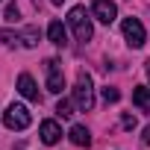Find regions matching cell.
I'll use <instances>...</instances> for the list:
<instances>
[{
  "label": "cell",
  "mask_w": 150,
  "mask_h": 150,
  "mask_svg": "<svg viewBox=\"0 0 150 150\" xmlns=\"http://www.w3.org/2000/svg\"><path fill=\"white\" fill-rule=\"evenodd\" d=\"M74 106L80 112H91L94 109V83L86 71L77 74V86H74Z\"/></svg>",
  "instance_id": "1"
},
{
  "label": "cell",
  "mask_w": 150,
  "mask_h": 150,
  "mask_svg": "<svg viewBox=\"0 0 150 150\" xmlns=\"http://www.w3.org/2000/svg\"><path fill=\"white\" fill-rule=\"evenodd\" d=\"M68 27L74 30V38L77 41H91V35H94V27H91V18L86 15V9L83 6H74L71 12H68Z\"/></svg>",
  "instance_id": "2"
},
{
  "label": "cell",
  "mask_w": 150,
  "mask_h": 150,
  "mask_svg": "<svg viewBox=\"0 0 150 150\" xmlns=\"http://www.w3.org/2000/svg\"><path fill=\"white\" fill-rule=\"evenodd\" d=\"M33 124V115L24 103H9L6 112H3V127L6 129H27Z\"/></svg>",
  "instance_id": "3"
},
{
  "label": "cell",
  "mask_w": 150,
  "mask_h": 150,
  "mask_svg": "<svg viewBox=\"0 0 150 150\" xmlns=\"http://www.w3.org/2000/svg\"><path fill=\"white\" fill-rule=\"evenodd\" d=\"M44 71H47V91L62 94V88H65V74H62V65H59L56 59H47V62H44Z\"/></svg>",
  "instance_id": "4"
},
{
  "label": "cell",
  "mask_w": 150,
  "mask_h": 150,
  "mask_svg": "<svg viewBox=\"0 0 150 150\" xmlns=\"http://www.w3.org/2000/svg\"><path fill=\"white\" fill-rule=\"evenodd\" d=\"M124 38H127V44L129 47H144V27H141V21L138 18H127L124 21Z\"/></svg>",
  "instance_id": "5"
},
{
  "label": "cell",
  "mask_w": 150,
  "mask_h": 150,
  "mask_svg": "<svg viewBox=\"0 0 150 150\" xmlns=\"http://www.w3.org/2000/svg\"><path fill=\"white\" fill-rule=\"evenodd\" d=\"M91 15L97 21H103V24H112L118 18V6L112 3V0H94L91 3Z\"/></svg>",
  "instance_id": "6"
},
{
  "label": "cell",
  "mask_w": 150,
  "mask_h": 150,
  "mask_svg": "<svg viewBox=\"0 0 150 150\" xmlns=\"http://www.w3.org/2000/svg\"><path fill=\"white\" fill-rule=\"evenodd\" d=\"M18 91H21L27 100H33V103H41V94H38V88H35V80L30 77V74H21V77H18Z\"/></svg>",
  "instance_id": "7"
},
{
  "label": "cell",
  "mask_w": 150,
  "mask_h": 150,
  "mask_svg": "<svg viewBox=\"0 0 150 150\" xmlns=\"http://www.w3.org/2000/svg\"><path fill=\"white\" fill-rule=\"evenodd\" d=\"M38 135H41V141H44V144H56V141L62 138V127H59L56 121H41Z\"/></svg>",
  "instance_id": "8"
},
{
  "label": "cell",
  "mask_w": 150,
  "mask_h": 150,
  "mask_svg": "<svg viewBox=\"0 0 150 150\" xmlns=\"http://www.w3.org/2000/svg\"><path fill=\"white\" fill-rule=\"evenodd\" d=\"M47 38H50V44H56V47H65V44H68V33H65L62 21H50V27H47Z\"/></svg>",
  "instance_id": "9"
},
{
  "label": "cell",
  "mask_w": 150,
  "mask_h": 150,
  "mask_svg": "<svg viewBox=\"0 0 150 150\" xmlns=\"http://www.w3.org/2000/svg\"><path fill=\"white\" fill-rule=\"evenodd\" d=\"M68 138L77 144V147H88L91 144V132L83 127V124H77V127H71V132H68Z\"/></svg>",
  "instance_id": "10"
},
{
  "label": "cell",
  "mask_w": 150,
  "mask_h": 150,
  "mask_svg": "<svg viewBox=\"0 0 150 150\" xmlns=\"http://www.w3.org/2000/svg\"><path fill=\"white\" fill-rule=\"evenodd\" d=\"M132 103H135L141 112H150V88H147V86L132 88Z\"/></svg>",
  "instance_id": "11"
},
{
  "label": "cell",
  "mask_w": 150,
  "mask_h": 150,
  "mask_svg": "<svg viewBox=\"0 0 150 150\" xmlns=\"http://www.w3.org/2000/svg\"><path fill=\"white\" fill-rule=\"evenodd\" d=\"M38 38H41L38 27H27V30L21 33V44H24V47H35V44H38Z\"/></svg>",
  "instance_id": "12"
},
{
  "label": "cell",
  "mask_w": 150,
  "mask_h": 150,
  "mask_svg": "<svg viewBox=\"0 0 150 150\" xmlns=\"http://www.w3.org/2000/svg\"><path fill=\"white\" fill-rule=\"evenodd\" d=\"M56 115H59V118H71V115H74V103H71V100H59Z\"/></svg>",
  "instance_id": "13"
},
{
  "label": "cell",
  "mask_w": 150,
  "mask_h": 150,
  "mask_svg": "<svg viewBox=\"0 0 150 150\" xmlns=\"http://www.w3.org/2000/svg\"><path fill=\"white\" fill-rule=\"evenodd\" d=\"M0 41L12 47V44H18V41H21V35H15V33H9V30H0Z\"/></svg>",
  "instance_id": "14"
},
{
  "label": "cell",
  "mask_w": 150,
  "mask_h": 150,
  "mask_svg": "<svg viewBox=\"0 0 150 150\" xmlns=\"http://www.w3.org/2000/svg\"><path fill=\"white\" fill-rule=\"evenodd\" d=\"M118 97H121V91H118V88H112V86H106V88H103V100H106V103H118Z\"/></svg>",
  "instance_id": "15"
},
{
  "label": "cell",
  "mask_w": 150,
  "mask_h": 150,
  "mask_svg": "<svg viewBox=\"0 0 150 150\" xmlns=\"http://www.w3.org/2000/svg\"><path fill=\"white\" fill-rule=\"evenodd\" d=\"M18 18H21V9H18L15 3H9V6H6V21H12V24H15Z\"/></svg>",
  "instance_id": "16"
},
{
  "label": "cell",
  "mask_w": 150,
  "mask_h": 150,
  "mask_svg": "<svg viewBox=\"0 0 150 150\" xmlns=\"http://www.w3.org/2000/svg\"><path fill=\"white\" fill-rule=\"evenodd\" d=\"M121 124H124V129H135V115H124Z\"/></svg>",
  "instance_id": "17"
},
{
  "label": "cell",
  "mask_w": 150,
  "mask_h": 150,
  "mask_svg": "<svg viewBox=\"0 0 150 150\" xmlns=\"http://www.w3.org/2000/svg\"><path fill=\"white\" fill-rule=\"evenodd\" d=\"M141 141H144V144H150V127H144V135H141Z\"/></svg>",
  "instance_id": "18"
},
{
  "label": "cell",
  "mask_w": 150,
  "mask_h": 150,
  "mask_svg": "<svg viewBox=\"0 0 150 150\" xmlns=\"http://www.w3.org/2000/svg\"><path fill=\"white\" fill-rule=\"evenodd\" d=\"M144 71H147V77H150V59H147V62H144Z\"/></svg>",
  "instance_id": "19"
},
{
  "label": "cell",
  "mask_w": 150,
  "mask_h": 150,
  "mask_svg": "<svg viewBox=\"0 0 150 150\" xmlns=\"http://www.w3.org/2000/svg\"><path fill=\"white\" fill-rule=\"evenodd\" d=\"M50 3H56V6H62V3H65V0H50Z\"/></svg>",
  "instance_id": "20"
},
{
  "label": "cell",
  "mask_w": 150,
  "mask_h": 150,
  "mask_svg": "<svg viewBox=\"0 0 150 150\" xmlns=\"http://www.w3.org/2000/svg\"><path fill=\"white\" fill-rule=\"evenodd\" d=\"M33 3H35V6H38V0H33Z\"/></svg>",
  "instance_id": "21"
}]
</instances>
